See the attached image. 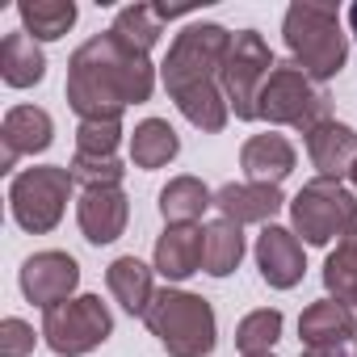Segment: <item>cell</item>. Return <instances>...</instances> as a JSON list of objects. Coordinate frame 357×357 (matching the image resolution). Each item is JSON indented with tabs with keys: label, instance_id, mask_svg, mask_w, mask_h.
<instances>
[{
	"label": "cell",
	"instance_id": "obj_1",
	"mask_svg": "<svg viewBox=\"0 0 357 357\" xmlns=\"http://www.w3.org/2000/svg\"><path fill=\"white\" fill-rule=\"evenodd\" d=\"M155 80H160V68L151 63V55L130 51L114 30H101L72 51L63 97L80 122L122 118L130 105L151 101Z\"/></svg>",
	"mask_w": 357,
	"mask_h": 357
},
{
	"label": "cell",
	"instance_id": "obj_2",
	"mask_svg": "<svg viewBox=\"0 0 357 357\" xmlns=\"http://www.w3.org/2000/svg\"><path fill=\"white\" fill-rule=\"evenodd\" d=\"M282 38L290 59L315 80L328 84L344 72L349 63V30L332 5H315V0H294L282 17Z\"/></svg>",
	"mask_w": 357,
	"mask_h": 357
},
{
	"label": "cell",
	"instance_id": "obj_3",
	"mask_svg": "<svg viewBox=\"0 0 357 357\" xmlns=\"http://www.w3.org/2000/svg\"><path fill=\"white\" fill-rule=\"evenodd\" d=\"M143 324L168 357H211L219 344V315L211 298L185 286H164Z\"/></svg>",
	"mask_w": 357,
	"mask_h": 357
},
{
	"label": "cell",
	"instance_id": "obj_4",
	"mask_svg": "<svg viewBox=\"0 0 357 357\" xmlns=\"http://www.w3.org/2000/svg\"><path fill=\"white\" fill-rule=\"evenodd\" d=\"M286 211H290V231L307 248H336L340 240L357 236V194L344 181L311 176Z\"/></svg>",
	"mask_w": 357,
	"mask_h": 357
},
{
	"label": "cell",
	"instance_id": "obj_5",
	"mask_svg": "<svg viewBox=\"0 0 357 357\" xmlns=\"http://www.w3.org/2000/svg\"><path fill=\"white\" fill-rule=\"evenodd\" d=\"M332 118V97L294 63V59H278V68L269 72L265 89H261V105H257V122L269 126H290L298 135H311L315 126H324Z\"/></svg>",
	"mask_w": 357,
	"mask_h": 357
},
{
	"label": "cell",
	"instance_id": "obj_6",
	"mask_svg": "<svg viewBox=\"0 0 357 357\" xmlns=\"http://www.w3.org/2000/svg\"><path fill=\"white\" fill-rule=\"evenodd\" d=\"M72 194H76V181L68 164H34V168L13 172L9 215L26 236H47L63 223Z\"/></svg>",
	"mask_w": 357,
	"mask_h": 357
},
{
	"label": "cell",
	"instance_id": "obj_7",
	"mask_svg": "<svg viewBox=\"0 0 357 357\" xmlns=\"http://www.w3.org/2000/svg\"><path fill=\"white\" fill-rule=\"evenodd\" d=\"M231 30L219 26V22H190L176 30L164 63H160V84L172 93H181L190 84H206V80H219L223 72V59L231 51Z\"/></svg>",
	"mask_w": 357,
	"mask_h": 357
},
{
	"label": "cell",
	"instance_id": "obj_8",
	"mask_svg": "<svg viewBox=\"0 0 357 357\" xmlns=\"http://www.w3.org/2000/svg\"><path fill=\"white\" fill-rule=\"evenodd\" d=\"M43 340L55 357H84L114 336V311L101 294H76L51 311H43Z\"/></svg>",
	"mask_w": 357,
	"mask_h": 357
},
{
	"label": "cell",
	"instance_id": "obj_9",
	"mask_svg": "<svg viewBox=\"0 0 357 357\" xmlns=\"http://www.w3.org/2000/svg\"><path fill=\"white\" fill-rule=\"evenodd\" d=\"M278 68L265 34L257 30H236L231 38V51L223 59V72H219V89L231 105V118L240 122H257V105H261V89L269 80V72Z\"/></svg>",
	"mask_w": 357,
	"mask_h": 357
},
{
	"label": "cell",
	"instance_id": "obj_10",
	"mask_svg": "<svg viewBox=\"0 0 357 357\" xmlns=\"http://www.w3.org/2000/svg\"><path fill=\"white\" fill-rule=\"evenodd\" d=\"M17 286H22L26 303L51 311V307H59V303L80 294V261L72 252H63V248H43V252L22 261Z\"/></svg>",
	"mask_w": 357,
	"mask_h": 357
},
{
	"label": "cell",
	"instance_id": "obj_11",
	"mask_svg": "<svg viewBox=\"0 0 357 357\" xmlns=\"http://www.w3.org/2000/svg\"><path fill=\"white\" fill-rule=\"evenodd\" d=\"M202 265H206V223H168L155 236L151 269L168 286L190 282L194 273H202Z\"/></svg>",
	"mask_w": 357,
	"mask_h": 357
},
{
	"label": "cell",
	"instance_id": "obj_12",
	"mask_svg": "<svg viewBox=\"0 0 357 357\" xmlns=\"http://www.w3.org/2000/svg\"><path fill=\"white\" fill-rule=\"evenodd\" d=\"M252 257H257L261 282L269 290H294L303 282V273H307V244L282 223L261 227V236L252 244Z\"/></svg>",
	"mask_w": 357,
	"mask_h": 357
},
{
	"label": "cell",
	"instance_id": "obj_13",
	"mask_svg": "<svg viewBox=\"0 0 357 357\" xmlns=\"http://www.w3.org/2000/svg\"><path fill=\"white\" fill-rule=\"evenodd\" d=\"M55 143V118L43 105H9L0 118V168L13 172L22 155H43Z\"/></svg>",
	"mask_w": 357,
	"mask_h": 357
},
{
	"label": "cell",
	"instance_id": "obj_14",
	"mask_svg": "<svg viewBox=\"0 0 357 357\" xmlns=\"http://www.w3.org/2000/svg\"><path fill=\"white\" fill-rule=\"evenodd\" d=\"M282 206H290V198L282 194V185H261V181H227L215 190V211L219 219H231L240 227H269Z\"/></svg>",
	"mask_w": 357,
	"mask_h": 357
},
{
	"label": "cell",
	"instance_id": "obj_15",
	"mask_svg": "<svg viewBox=\"0 0 357 357\" xmlns=\"http://www.w3.org/2000/svg\"><path fill=\"white\" fill-rule=\"evenodd\" d=\"M76 223H80V236L93 248L122 240V231L130 223V198H126V190L122 185L80 190V198H76Z\"/></svg>",
	"mask_w": 357,
	"mask_h": 357
},
{
	"label": "cell",
	"instance_id": "obj_16",
	"mask_svg": "<svg viewBox=\"0 0 357 357\" xmlns=\"http://www.w3.org/2000/svg\"><path fill=\"white\" fill-rule=\"evenodd\" d=\"M307 143V160L315 168V176L328 181H349V172L357 164V130L340 118H328L324 126H315L311 135H303Z\"/></svg>",
	"mask_w": 357,
	"mask_h": 357
},
{
	"label": "cell",
	"instance_id": "obj_17",
	"mask_svg": "<svg viewBox=\"0 0 357 357\" xmlns=\"http://www.w3.org/2000/svg\"><path fill=\"white\" fill-rule=\"evenodd\" d=\"M155 278H160V273H155L147 261H139L135 252L114 257V261L105 265V290H109V298H114L126 315H135V319H147V311H151V303H155V294H160Z\"/></svg>",
	"mask_w": 357,
	"mask_h": 357
},
{
	"label": "cell",
	"instance_id": "obj_18",
	"mask_svg": "<svg viewBox=\"0 0 357 357\" xmlns=\"http://www.w3.org/2000/svg\"><path fill=\"white\" fill-rule=\"evenodd\" d=\"M298 340L303 349H332V344H357V311L336 298H315L298 315Z\"/></svg>",
	"mask_w": 357,
	"mask_h": 357
},
{
	"label": "cell",
	"instance_id": "obj_19",
	"mask_svg": "<svg viewBox=\"0 0 357 357\" xmlns=\"http://www.w3.org/2000/svg\"><path fill=\"white\" fill-rule=\"evenodd\" d=\"M298 164V151L286 135L278 130H265V135H252L244 139L240 147V168H244V181H261V185H282L286 176L294 172Z\"/></svg>",
	"mask_w": 357,
	"mask_h": 357
},
{
	"label": "cell",
	"instance_id": "obj_20",
	"mask_svg": "<svg viewBox=\"0 0 357 357\" xmlns=\"http://www.w3.org/2000/svg\"><path fill=\"white\" fill-rule=\"evenodd\" d=\"M126 151H130L135 168L155 172V168H164L181 155V135L172 130L168 118H143V122H135V130L126 139Z\"/></svg>",
	"mask_w": 357,
	"mask_h": 357
},
{
	"label": "cell",
	"instance_id": "obj_21",
	"mask_svg": "<svg viewBox=\"0 0 357 357\" xmlns=\"http://www.w3.org/2000/svg\"><path fill=\"white\" fill-rule=\"evenodd\" d=\"M0 80L9 89H34L47 80V51L26 30H13L0 43Z\"/></svg>",
	"mask_w": 357,
	"mask_h": 357
},
{
	"label": "cell",
	"instance_id": "obj_22",
	"mask_svg": "<svg viewBox=\"0 0 357 357\" xmlns=\"http://www.w3.org/2000/svg\"><path fill=\"white\" fill-rule=\"evenodd\" d=\"M155 206H160L164 227L168 223H202V215L215 211V190L202 181V176L181 172V176H172V181L160 190V202Z\"/></svg>",
	"mask_w": 357,
	"mask_h": 357
},
{
	"label": "cell",
	"instance_id": "obj_23",
	"mask_svg": "<svg viewBox=\"0 0 357 357\" xmlns=\"http://www.w3.org/2000/svg\"><path fill=\"white\" fill-rule=\"evenodd\" d=\"M172 101H176V114H181L194 130H202V135H219V130H227V122H231V105H227L219 80L190 84V89H181V93H172Z\"/></svg>",
	"mask_w": 357,
	"mask_h": 357
},
{
	"label": "cell",
	"instance_id": "obj_24",
	"mask_svg": "<svg viewBox=\"0 0 357 357\" xmlns=\"http://www.w3.org/2000/svg\"><path fill=\"white\" fill-rule=\"evenodd\" d=\"M76 0H22L17 5V22L34 43H59L76 26Z\"/></svg>",
	"mask_w": 357,
	"mask_h": 357
},
{
	"label": "cell",
	"instance_id": "obj_25",
	"mask_svg": "<svg viewBox=\"0 0 357 357\" xmlns=\"http://www.w3.org/2000/svg\"><path fill=\"white\" fill-rule=\"evenodd\" d=\"M244 257H248V236H244V227L231 223V219H211V223H206V265H202V273H211V278H231V273L244 265Z\"/></svg>",
	"mask_w": 357,
	"mask_h": 357
},
{
	"label": "cell",
	"instance_id": "obj_26",
	"mask_svg": "<svg viewBox=\"0 0 357 357\" xmlns=\"http://www.w3.org/2000/svg\"><path fill=\"white\" fill-rule=\"evenodd\" d=\"M130 51H143V55H151V47L160 43V34H164V13H160V5H122L118 13H114V26H109Z\"/></svg>",
	"mask_w": 357,
	"mask_h": 357
},
{
	"label": "cell",
	"instance_id": "obj_27",
	"mask_svg": "<svg viewBox=\"0 0 357 357\" xmlns=\"http://www.w3.org/2000/svg\"><path fill=\"white\" fill-rule=\"evenodd\" d=\"M282 328H286V315H282L278 307H257V311H248V315L236 324V349H240V357L273 353V344L282 340Z\"/></svg>",
	"mask_w": 357,
	"mask_h": 357
},
{
	"label": "cell",
	"instance_id": "obj_28",
	"mask_svg": "<svg viewBox=\"0 0 357 357\" xmlns=\"http://www.w3.org/2000/svg\"><path fill=\"white\" fill-rule=\"evenodd\" d=\"M324 290L336 303H357V236L340 240L324 261Z\"/></svg>",
	"mask_w": 357,
	"mask_h": 357
},
{
	"label": "cell",
	"instance_id": "obj_29",
	"mask_svg": "<svg viewBox=\"0 0 357 357\" xmlns=\"http://www.w3.org/2000/svg\"><path fill=\"white\" fill-rule=\"evenodd\" d=\"M72 181L76 190H105V185H122L126 164L118 155H72Z\"/></svg>",
	"mask_w": 357,
	"mask_h": 357
},
{
	"label": "cell",
	"instance_id": "obj_30",
	"mask_svg": "<svg viewBox=\"0 0 357 357\" xmlns=\"http://www.w3.org/2000/svg\"><path fill=\"white\" fill-rule=\"evenodd\" d=\"M122 118H89L76 122V155H118L122 147Z\"/></svg>",
	"mask_w": 357,
	"mask_h": 357
},
{
	"label": "cell",
	"instance_id": "obj_31",
	"mask_svg": "<svg viewBox=\"0 0 357 357\" xmlns=\"http://www.w3.org/2000/svg\"><path fill=\"white\" fill-rule=\"evenodd\" d=\"M38 340H43V332H34V324H26L22 315L0 319V357H30Z\"/></svg>",
	"mask_w": 357,
	"mask_h": 357
},
{
	"label": "cell",
	"instance_id": "obj_32",
	"mask_svg": "<svg viewBox=\"0 0 357 357\" xmlns=\"http://www.w3.org/2000/svg\"><path fill=\"white\" fill-rule=\"evenodd\" d=\"M298 357H353L344 344H332V349H303Z\"/></svg>",
	"mask_w": 357,
	"mask_h": 357
},
{
	"label": "cell",
	"instance_id": "obj_33",
	"mask_svg": "<svg viewBox=\"0 0 357 357\" xmlns=\"http://www.w3.org/2000/svg\"><path fill=\"white\" fill-rule=\"evenodd\" d=\"M344 30H349V38L357 43V0L349 5V13H344Z\"/></svg>",
	"mask_w": 357,
	"mask_h": 357
},
{
	"label": "cell",
	"instance_id": "obj_34",
	"mask_svg": "<svg viewBox=\"0 0 357 357\" xmlns=\"http://www.w3.org/2000/svg\"><path fill=\"white\" fill-rule=\"evenodd\" d=\"M349 190L357 194V164H353V172H349Z\"/></svg>",
	"mask_w": 357,
	"mask_h": 357
},
{
	"label": "cell",
	"instance_id": "obj_35",
	"mask_svg": "<svg viewBox=\"0 0 357 357\" xmlns=\"http://www.w3.org/2000/svg\"><path fill=\"white\" fill-rule=\"evenodd\" d=\"M261 357H278V353H261Z\"/></svg>",
	"mask_w": 357,
	"mask_h": 357
},
{
	"label": "cell",
	"instance_id": "obj_36",
	"mask_svg": "<svg viewBox=\"0 0 357 357\" xmlns=\"http://www.w3.org/2000/svg\"><path fill=\"white\" fill-rule=\"evenodd\" d=\"M353 357H357V344H353Z\"/></svg>",
	"mask_w": 357,
	"mask_h": 357
},
{
	"label": "cell",
	"instance_id": "obj_37",
	"mask_svg": "<svg viewBox=\"0 0 357 357\" xmlns=\"http://www.w3.org/2000/svg\"><path fill=\"white\" fill-rule=\"evenodd\" d=\"M353 311H357V303H353Z\"/></svg>",
	"mask_w": 357,
	"mask_h": 357
}]
</instances>
